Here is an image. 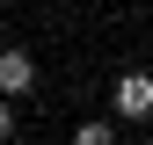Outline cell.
<instances>
[{
  "label": "cell",
  "instance_id": "7a4b0ae2",
  "mask_svg": "<svg viewBox=\"0 0 153 145\" xmlns=\"http://www.w3.org/2000/svg\"><path fill=\"white\" fill-rule=\"evenodd\" d=\"M29 87H36V58L22 44H7L0 51V94H29Z\"/></svg>",
  "mask_w": 153,
  "mask_h": 145
},
{
  "label": "cell",
  "instance_id": "277c9868",
  "mask_svg": "<svg viewBox=\"0 0 153 145\" xmlns=\"http://www.w3.org/2000/svg\"><path fill=\"white\" fill-rule=\"evenodd\" d=\"M15 138V94H0V145Z\"/></svg>",
  "mask_w": 153,
  "mask_h": 145
},
{
  "label": "cell",
  "instance_id": "6da1fadb",
  "mask_svg": "<svg viewBox=\"0 0 153 145\" xmlns=\"http://www.w3.org/2000/svg\"><path fill=\"white\" fill-rule=\"evenodd\" d=\"M109 102H117V123H146L153 116V72H124L109 87Z\"/></svg>",
  "mask_w": 153,
  "mask_h": 145
},
{
  "label": "cell",
  "instance_id": "3957f363",
  "mask_svg": "<svg viewBox=\"0 0 153 145\" xmlns=\"http://www.w3.org/2000/svg\"><path fill=\"white\" fill-rule=\"evenodd\" d=\"M73 138H80V145H109V138H117V123H109V116H80V123H73Z\"/></svg>",
  "mask_w": 153,
  "mask_h": 145
}]
</instances>
